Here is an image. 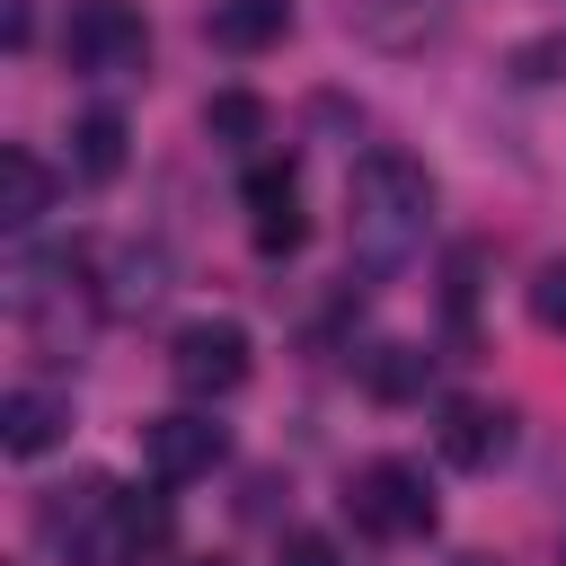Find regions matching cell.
<instances>
[{
  "label": "cell",
  "instance_id": "obj_1",
  "mask_svg": "<svg viewBox=\"0 0 566 566\" xmlns=\"http://www.w3.org/2000/svg\"><path fill=\"white\" fill-rule=\"evenodd\" d=\"M433 230V177L424 159L407 150H363L354 159V195H345V239H354V265L363 274H389L424 248Z\"/></svg>",
  "mask_w": 566,
  "mask_h": 566
},
{
  "label": "cell",
  "instance_id": "obj_2",
  "mask_svg": "<svg viewBox=\"0 0 566 566\" xmlns=\"http://www.w3.org/2000/svg\"><path fill=\"white\" fill-rule=\"evenodd\" d=\"M62 62L71 71H97V80H124L150 62V27L133 0H71L62 18Z\"/></svg>",
  "mask_w": 566,
  "mask_h": 566
},
{
  "label": "cell",
  "instance_id": "obj_3",
  "mask_svg": "<svg viewBox=\"0 0 566 566\" xmlns=\"http://www.w3.org/2000/svg\"><path fill=\"white\" fill-rule=\"evenodd\" d=\"M345 513L371 531V539H424L433 531V486L416 460H371L354 486H345Z\"/></svg>",
  "mask_w": 566,
  "mask_h": 566
},
{
  "label": "cell",
  "instance_id": "obj_4",
  "mask_svg": "<svg viewBox=\"0 0 566 566\" xmlns=\"http://www.w3.org/2000/svg\"><path fill=\"white\" fill-rule=\"evenodd\" d=\"M248 327L239 318H186L177 336H168V380L186 389V398H230L239 380H248Z\"/></svg>",
  "mask_w": 566,
  "mask_h": 566
},
{
  "label": "cell",
  "instance_id": "obj_5",
  "mask_svg": "<svg viewBox=\"0 0 566 566\" xmlns=\"http://www.w3.org/2000/svg\"><path fill=\"white\" fill-rule=\"evenodd\" d=\"M212 460H221V424H212L203 407H177V416H150V424H142V469H150L159 486L212 478Z\"/></svg>",
  "mask_w": 566,
  "mask_h": 566
},
{
  "label": "cell",
  "instance_id": "obj_6",
  "mask_svg": "<svg viewBox=\"0 0 566 566\" xmlns=\"http://www.w3.org/2000/svg\"><path fill=\"white\" fill-rule=\"evenodd\" d=\"M239 203H248V239H256V256H292V248L310 239V221H301V186H292L283 159H256L248 186H239Z\"/></svg>",
  "mask_w": 566,
  "mask_h": 566
},
{
  "label": "cell",
  "instance_id": "obj_7",
  "mask_svg": "<svg viewBox=\"0 0 566 566\" xmlns=\"http://www.w3.org/2000/svg\"><path fill=\"white\" fill-rule=\"evenodd\" d=\"M504 442H513V416H504V407H486V398H451V407H442V424H433V451H442L451 469H495V460H504Z\"/></svg>",
  "mask_w": 566,
  "mask_h": 566
},
{
  "label": "cell",
  "instance_id": "obj_8",
  "mask_svg": "<svg viewBox=\"0 0 566 566\" xmlns=\"http://www.w3.org/2000/svg\"><path fill=\"white\" fill-rule=\"evenodd\" d=\"M62 424H71V398H62V389H9V398H0V451H9V460L53 451Z\"/></svg>",
  "mask_w": 566,
  "mask_h": 566
},
{
  "label": "cell",
  "instance_id": "obj_9",
  "mask_svg": "<svg viewBox=\"0 0 566 566\" xmlns=\"http://www.w3.org/2000/svg\"><path fill=\"white\" fill-rule=\"evenodd\" d=\"M203 35H212L221 53H265V44L292 35V0H212Z\"/></svg>",
  "mask_w": 566,
  "mask_h": 566
},
{
  "label": "cell",
  "instance_id": "obj_10",
  "mask_svg": "<svg viewBox=\"0 0 566 566\" xmlns=\"http://www.w3.org/2000/svg\"><path fill=\"white\" fill-rule=\"evenodd\" d=\"M124 159H133L124 115H115V106H88V115L71 124V168H80L88 186H115V177H124Z\"/></svg>",
  "mask_w": 566,
  "mask_h": 566
},
{
  "label": "cell",
  "instance_id": "obj_11",
  "mask_svg": "<svg viewBox=\"0 0 566 566\" xmlns=\"http://www.w3.org/2000/svg\"><path fill=\"white\" fill-rule=\"evenodd\" d=\"M53 212V168L35 150H0V230H35Z\"/></svg>",
  "mask_w": 566,
  "mask_h": 566
},
{
  "label": "cell",
  "instance_id": "obj_12",
  "mask_svg": "<svg viewBox=\"0 0 566 566\" xmlns=\"http://www.w3.org/2000/svg\"><path fill=\"white\" fill-rule=\"evenodd\" d=\"M424 380H433V354H424V345H398V336H389V345H371V354H363V389H371L380 407L424 398Z\"/></svg>",
  "mask_w": 566,
  "mask_h": 566
},
{
  "label": "cell",
  "instance_id": "obj_13",
  "mask_svg": "<svg viewBox=\"0 0 566 566\" xmlns=\"http://www.w3.org/2000/svg\"><path fill=\"white\" fill-rule=\"evenodd\" d=\"M265 124H274V115H265V97H256V88H212V97H203V133H212V142H230V150H256V142H265Z\"/></svg>",
  "mask_w": 566,
  "mask_h": 566
},
{
  "label": "cell",
  "instance_id": "obj_14",
  "mask_svg": "<svg viewBox=\"0 0 566 566\" xmlns=\"http://www.w3.org/2000/svg\"><path fill=\"white\" fill-rule=\"evenodd\" d=\"M504 71H513L522 88H548V80H566V27H548V35H522V44L504 53Z\"/></svg>",
  "mask_w": 566,
  "mask_h": 566
},
{
  "label": "cell",
  "instance_id": "obj_15",
  "mask_svg": "<svg viewBox=\"0 0 566 566\" xmlns=\"http://www.w3.org/2000/svg\"><path fill=\"white\" fill-rule=\"evenodd\" d=\"M531 318H539L548 336H566V256H548V265L531 274Z\"/></svg>",
  "mask_w": 566,
  "mask_h": 566
},
{
  "label": "cell",
  "instance_id": "obj_16",
  "mask_svg": "<svg viewBox=\"0 0 566 566\" xmlns=\"http://www.w3.org/2000/svg\"><path fill=\"white\" fill-rule=\"evenodd\" d=\"M274 566H345V557H336V539H327V531H292V539L274 548Z\"/></svg>",
  "mask_w": 566,
  "mask_h": 566
},
{
  "label": "cell",
  "instance_id": "obj_17",
  "mask_svg": "<svg viewBox=\"0 0 566 566\" xmlns=\"http://www.w3.org/2000/svg\"><path fill=\"white\" fill-rule=\"evenodd\" d=\"M203 566H212V557H203Z\"/></svg>",
  "mask_w": 566,
  "mask_h": 566
}]
</instances>
